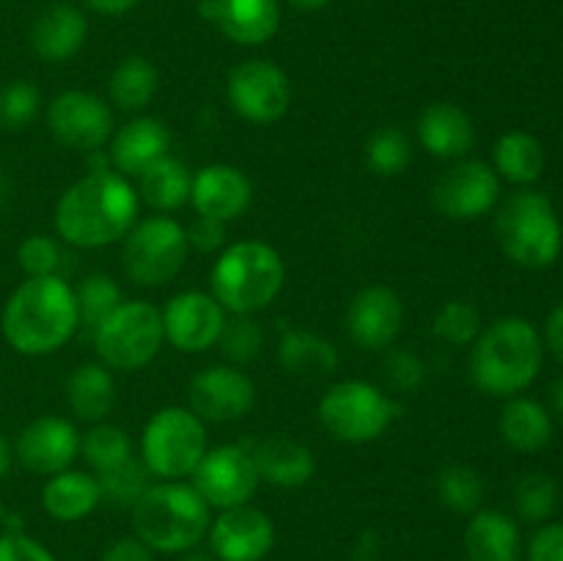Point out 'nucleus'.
<instances>
[{
    "instance_id": "1",
    "label": "nucleus",
    "mask_w": 563,
    "mask_h": 561,
    "mask_svg": "<svg viewBox=\"0 0 563 561\" xmlns=\"http://www.w3.org/2000/svg\"><path fill=\"white\" fill-rule=\"evenodd\" d=\"M141 198L126 176L91 170L60 196L55 231L77 248H104L124 240L137 220Z\"/></svg>"
},
{
    "instance_id": "2",
    "label": "nucleus",
    "mask_w": 563,
    "mask_h": 561,
    "mask_svg": "<svg viewBox=\"0 0 563 561\" xmlns=\"http://www.w3.org/2000/svg\"><path fill=\"white\" fill-rule=\"evenodd\" d=\"M80 328L75 289L60 275L25 278L3 308V336L20 355L58 352Z\"/></svg>"
},
{
    "instance_id": "3",
    "label": "nucleus",
    "mask_w": 563,
    "mask_h": 561,
    "mask_svg": "<svg viewBox=\"0 0 563 561\" xmlns=\"http://www.w3.org/2000/svg\"><path fill=\"white\" fill-rule=\"evenodd\" d=\"M544 344L522 317H500L473 341L471 380L482 394L511 399L542 372Z\"/></svg>"
},
{
    "instance_id": "4",
    "label": "nucleus",
    "mask_w": 563,
    "mask_h": 561,
    "mask_svg": "<svg viewBox=\"0 0 563 561\" xmlns=\"http://www.w3.org/2000/svg\"><path fill=\"white\" fill-rule=\"evenodd\" d=\"M212 526V506L192 484H152L132 506V528L154 553H187L198 548Z\"/></svg>"
},
{
    "instance_id": "5",
    "label": "nucleus",
    "mask_w": 563,
    "mask_h": 561,
    "mask_svg": "<svg viewBox=\"0 0 563 561\" xmlns=\"http://www.w3.org/2000/svg\"><path fill=\"white\" fill-rule=\"evenodd\" d=\"M286 267L273 245L258 240L225 248L212 267V297L229 314H256L284 289Z\"/></svg>"
},
{
    "instance_id": "6",
    "label": "nucleus",
    "mask_w": 563,
    "mask_h": 561,
    "mask_svg": "<svg viewBox=\"0 0 563 561\" xmlns=\"http://www.w3.org/2000/svg\"><path fill=\"white\" fill-rule=\"evenodd\" d=\"M495 234L506 256L526 270L550 267L563 251L559 212L553 201L537 190H520L500 204L495 215Z\"/></svg>"
},
{
    "instance_id": "7",
    "label": "nucleus",
    "mask_w": 563,
    "mask_h": 561,
    "mask_svg": "<svg viewBox=\"0 0 563 561\" xmlns=\"http://www.w3.org/2000/svg\"><path fill=\"white\" fill-rule=\"evenodd\" d=\"M207 454V427L190 407H163L141 435V460L159 479L192 476Z\"/></svg>"
},
{
    "instance_id": "8",
    "label": "nucleus",
    "mask_w": 563,
    "mask_h": 561,
    "mask_svg": "<svg viewBox=\"0 0 563 561\" xmlns=\"http://www.w3.org/2000/svg\"><path fill=\"white\" fill-rule=\"evenodd\" d=\"M165 341L163 314L146 300L121 302L97 330L93 344L104 366L137 372L157 358Z\"/></svg>"
},
{
    "instance_id": "9",
    "label": "nucleus",
    "mask_w": 563,
    "mask_h": 561,
    "mask_svg": "<svg viewBox=\"0 0 563 561\" xmlns=\"http://www.w3.org/2000/svg\"><path fill=\"white\" fill-rule=\"evenodd\" d=\"M399 416V405L383 388L363 380L335 383L319 402V421L335 440L368 443L377 440Z\"/></svg>"
},
{
    "instance_id": "10",
    "label": "nucleus",
    "mask_w": 563,
    "mask_h": 561,
    "mask_svg": "<svg viewBox=\"0 0 563 561\" xmlns=\"http://www.w3.org/2000/svg\"><path fill=\"white\" fill-rule=\"evenodd\" d=\"M190 242L176 220L157 215L132 226L124 242V273L141 286H163L185 267Z\"/></svg>"
},
{
    "instance_id": "11",
    "label": "nucleus",
    "mask_w": 563,
    "mask_h": 561,
    "mask_svg": "<svg viewBox=\"0 0 563 561\" xmlns=\"http://www.w3.org/2000/svg\"><path fill=\"white\" fill-rule=\"evenodd\" d=\"M229 102L242 119L253 124H273L284 119L291 102V86L286 72L273 61H245L234 66L225 82Z\"/></svg>"
},
{
    "instance_id": "12",
    "label": "nucleus",
    "mask_w": 563,
    "mask_h": 561,
    "mask_svg": "<svg viewBox=\"0 0 563 561\" xmlns=\"http://www.w3.org/2000/svg\"><path fill=\"white\" fill-rule=\"evenodd\" d=\"M258 473L251 451L242 446H218L207 449L198 468L192 471V487L201 493L212 509H234L247 504L258 490Z\"/></svg>"
},
{
    "instance_id": "13",
    "label": "nucleus",
    "mask_w": 563,
    "mask_h": 561,
    "mask_svg": "<svg viewBox=\"0 0 563 561\" xmlns=\"http://www.w3.org/2000/svg\"><path fill=\"white\" fill-rule=\"evenodd\" d=\"M47 127L66 148L99 152L113 135V113L97 94L64 91L49 102Z\"/></svg>"
},
{
    "instance_id": "14",
    "label": "nucleus",
    "mask_w": 563,
    "mask_h": 561,
    "mask_svg": "<svg viewBox=\"0 0 563 561\" xmlns=\"http://www.w3.org/2000/svg\"><path fill=\"white\" fill-rule=\"evenodd\" d=\"M432 201L445 218L476 220L500 201V176L482 160H465L434 182Z\"/></svg>"
},
{
    "instance_id": "15",
    "label": "nucleus",
    "mask_w": 563,
    "mask_h": 561,
    "mask_svg": "<svg viewBox=\"0 0 563 561\" xmlns=\"http://www.w3.org/2000/svg\"><path fill=\"white\" fill-rule=\"evenodd\" d=\"M190 410L201 421L229 424L247 416L256 405V385L236 366H209L190 380L187 388Z\"/></svg>"
},
{
    "instance_id": "16",
    "label": "nucleus",
    "mask_w": 563,
    "mask_h": 561,
    "mask_svg": "<svg viewBox=\"0 0 563 561\" xmlns=\"http://www.w3.org/2000/svg\"><path fill=\"white\" fill-rule=\"evenodd\" d=\"M159 314L165 341L179 352H207L225 324V308L207 292H181Z\"/></svg>"
},
{
    "instance_id": "17",
    "label": "nucleus",
    "mask_w": 563,
    "mask_h": 561,
    "mask_svg": "<svg viewBox=\"0 0 563 561\" xmlns=\"http://www.w3.org/2000/svg\"><path fill=\"white\" fill-rule=\"evenodd\" d=\"M207 537L218 561H262L275 544V526L262 509L242 504L220 512Z\"/></svg>"
},
{
    "instance_id": "18",
    "label": "nucleus",
    "mask_w": 563,
    "mask_h": 561,
    "mask_svg": "<svg viewBox=\"0 0 563 561\" xmlns=\"http://www.w3.org/2000/svg\"><path fill=\"white\" fill-rule=\"evenodd\" d=\"M80 446L75 424L60 416H38L16 438V460L38 476H55L69 471Z\"/></svg>"
},
{
    "instance_id": "19",
    "label": "nucleus",
    "mask_w": 563,
    "mask_h": 561,
    "mask_svg": "<svg viewBox=\"0 0 563 561\" xmlns=\"http://www.w3.org/2000/svg\"><path fill=\"white\" fill-rule=\"evenodd\" d=\"M401 324H405V306L390 286L374 284L352 297L350 311H346V330H350V339L363 350H388L399 339Z\"/></svg>"
},
{
    "instance_id": "20",
    "label": "nucleus",
    "mask_w": 563,
    "mask_h": 561,
    "mask_svg": "<svg viewBox=\"0 0 563 561\" xmlns=\"http://www.w3.org/2000/svg\"><path fill=\"white\" fill-rule=\"evenodd\" d=\"M198 11L223 36L245 47L267 44L280 28L278 0H201Z\"/></svg>"
},
{
    "instance_id": "21",
    "label": "nucleus",
    "mask_w": 563,
    "mask_h": 561,
    "mask_svg": "<svg viewBox=\"0 0 563 561\" xmlns=\"http://www.w3.org/2000/svg\"><path fill=\"white\" fill-rule=\"evenodd\" d=\"M251 179L240 168H234V165L214 163L192 176L190 201L198 215L229 223V220L240 218L251 207Z\"/></svg>"
},
{
    "instance_id": "22",
    "label": "nucleus",
    "mask_w": 563,
    "mask_h": 561,
    "mask_svg": "<svg viewBox=\"0 0 563 561\" xmlns=\"http://www.w3.org/2000/svg\"><path fill=\"white\" fill-rule=\"evenodd\" d=\"M251 457L253 465H256L258 479L273 484V487H302V484L311 482L313 473H317L313 451L286 432L267 435V438L251 451Z\"/></svg>"
},
{
    "instance_id": "23",
    "label": "nucleus",
    "mask_w": 563,
    "mask_h": 561,
    "mask_svg": "<svg viewBox=\"0 0 563 561\" xmlns=\"http://www.w3.org/2000/svg\"><path fill=\"white\" fill-rule=\"evenodd\" d=\"M88 36V20L77 6L49 3L31 25V47L47 64H60L80 53Z\"/></svg>"
},
{
    "instance_id": "24",
    "label": "nucleus",
    "mask_w": 563,
    "mask_h": 561,
    "mask_svg": "<svg viewBox=\"0 0 563 561\" xmlns=\"http://www.w3.org/2000/svg\"><path fill=\"white\" fill-rule=\"evenodd\" d=\"M170 148L168 127L152 116H137L130 124L115 132L110 143V163L115 174L121 176H141L143 170L152 168L159 157H165Z\"/></svg>"
},
{
    "instance_id": "25",
    "label": "nucleus",
    "mask_w": 563,
    "mask_h": 561,
    "mask_svg": "<svg viewBox=\"0 0 563 561\" xmlns=\"http://www.w3.org/2000/svg\"><path fill=\"white\" fill-rule=\"evenodd\" d=\"M418 141L432 157H465L476 143V127L471 116L454 102H432L418 116Z\"/></svg>"
},
{
    "instance_id": "26",
    "label": "nucleus",
    "mask_w": 563,
    "mask_h": 561,
    "mask_svg": "<svg viewBox=\"0 0 563 561\" xmlns=\"http://www.w3.org/2000/svg\"><path fill=\"white\" fill-rule=\"evenodd\" d=\"M467 561H522V537L515 517L498 509H478L465 528Z\"/></svg>"
},
{
    "instance_id": "27",
    "label": "nucleus",
    "mask_w": 563,
    "mask_h": 561,
    "mask_svg": "<svg viewBox=\"0 0 563 561\" xmlns=\"http://www.w3.org/2000/svg\"><path fill=\"white\" fill-rule=\"evenodd\" d=\"M102 504V487L93 473L86 471H60L47 476L42 487V506L53 520L77 522L91 515Z\"/></svg>"
},
{
    "instance_id": "28",
    "label": "nucleus",
    "mask_w": 563,
    "mask_h": 561,
    "mask_svg": "<svg viewBox=\"0 0 563 561\" xmlns=\"http://www.w3.org/2000/svg\"><path fill=\"white\" fill-rule=\"evenodd\" d=\"M500 438L515 451L537 454L553 440V418L539 402L528 396H511L500 413Z\"/></svg>"
},
{
    "instance_id": "29",
    "label": "nucleus",
    "mask_w": 563,
    "mask_h": 561,
    "mask_svg": "<svg viewBox=\"0 0 563 561\" xmlns=\"http://www.w3.org/2000/svg\"><path fill=\"white\" fill-rule=\"evenodd\" d=\"M66 402L80 421H104L115 405L113 374L102 363H82L66 380Z\"/></svg>"
},
{
    "instance_id": "30",
    "label": "nucleus",
    "mask_w": 563,
    "mask_h": 561,
    "mask_svg": "<svg viewBox=\"0 0 563 561\" xmlns=\"http://www.w3.org/2000/svg\"><path fill=\"white\" fill-rule=\"evenodd\" d=\"M141 193L137 198L148 204L157 212H170V209H179L190 201V190H192V174L181 160L170 157H159L157 163L152 165L148 170H143L141 176Z\"/></svg>"
},
{
    "instance_id": "31",
    "label": "nucleus",
    "mask_w": 563,
    "mask_h": 561,
    "mask_svg": "<svg viewBox=\"0 0 563 561\" xmlns=\"http://www.w3.org/2000/svg\"><path fill=\"white\" fill-rule=\"evenodd\" d=\"M495 174L511 185H533L544 170V148L531 132H504L493 152Z\"/></svg>"
},
{
    "instance_id": "32",
    "label": "nucleus",
    "mask_w": 563,
    "mask_h": 561,
    "mask_svg": "<svg viewBox=\"0 0 563 561\" xmlns=\"http://www.w3.org/2000/svg\"><path fill=\"white\" fill-rule=\"evenodd\" d=\"M278 361L291 374H330L339 366V350L333 341L308 330H286L278 344Z\"/></svg>"
},
{
    "instance_id": "33",
    "label": "nucleus",
    "mask_w": 563,
    "mask_h": 561,
    "mask_svg": "<svg viewBox=\"0 0 563 561\" xmlns=\"http://www.w3.org/2000/svg\"><path fill=\"white\" fill-rule=\"evenodd\" d=\"M157 88V66L143 55H126L110 75V99L126 113H141L143 108H148Z\"/></svg>"
},
{
    "instance_id": "34",
    "label": "nucleus",
    "mask_w": 563,
    "mask_h": 561,
    "mask_svg": "<svg viewBox=\"0 0 563 561\" xmlns=\"http://www.w3.org/2000/svg\"><path fill=\"white\" fill-rule=\"evenodd\" d=\"M434 490H438L440 504L456 515H473V512L482 509L484 482L471 465H456L454 462V465L440 468Z\"/></svg>"
},
{
    "instance_id": "35",
    "label": "nucleus",
    "mask_w": 563,
    "mask_h": 561,
    "mask_svg": "<svg viewBox=\"0 0 563 561\" xmlns=\"http://www.w3.org/2000/svg\"><path fill=\"white\" fill-rule=\"evenodd\" d=\"M97 479L99 487H102V501L119 506V509H132L143 498V493L154 484L152 471H148L141 457H130V460L121 462L113 471L97 473Z\"/></svg>"
},
{
    "instance_id": "36",
    "label": "nucleus",
    "mask_w": 563,
    "mask_h": 561,
    "mask_svg": "<svg viewBox=\"0 0 563 561\" xmlns=\"http://www.w3.org/2000/svg\"><path fill=\"white\" fill-rule=\"evenodd\" d=\"M412 163L410 135L399 127H379L366 143V165L377 176H399Z\"/></svg>"
},
{
    "instance_id": "37",
    "label": "nucleus",
    "mask_w": 563,
    "mask_h": 561,
    "mask_svg": "<svg viewBox=\"0 0 563 561\" xmlns=\"http://www.w3.org/2000/svg\"><path fill=\"white\" fill-rule=\"evenodd\" d=\"M77 300V314H80V324H86L88 330H97L115 308L121 306V289L110 275L93 273L82 280L75 289Z\"/></svg>"
},
{
    "instance_id": "38",
    "label": "nucleus",
    "mask_w": 563,
    "mask_h": 561,
    "mask_svg": "<svg viewBox=\"0 0 563 561\" xmlns=\"http://www.w3.org/2000/svg\"><path fill=\"white\" fill-rule=\"evenodd\" d=\"M80 451L93 471L104 473V471H113V468H119L121 462L130 460L132 443H130V435H126L121 427H113V424H97V427L82 438Z\"/></svg>"
},
{
    "instance_id": "39",
    "label": "nucleus",
    "mask_w": 563,
    "mask_h": 561,
    "mask_svg": "<svg viewBox=\"0 0 563 561\" xmlns=\"http://www.w3.org/2000/svg\"><path fill=\"white\" fill-rule=\"evenodd\" d=\"M559 506V484L548 473H528L515 490V509L526 522H548Z\"/></svg>"
},
{
    "instance_id": "40",
    "label": "nucleus",
    "mask_w": 563,
    "mask_h": 561,
    "mask_svg": "<svg viewBox=\"0 0 563 561\" xmlns=\"http://www.w3.org/2000/svg\"><path fill=\"white\" fill-rule=\"evenodd\" d=\"M432 330L438 339H443L445 344L454 346H467L478 339L482 333V314L473 302L467 300H451L434 317Z\"/></svg>"
},
{
    "instance_id": "41",
    "label": "nucleus",
    "mask_w": 563,
    "mask_h": 561,
    "mask_svg": "<svg viewBox=\"0 0 563 561\" xmlns=\"http://www.w3.org/2000/svg\"><path fill=\"white\" fill-rule=\"evenodd\" d=\"M218 344L231 361V366H245V363L256 361L258 352H262L264 333L247 314H234V319H225Z\"/></svg>"
},
{
    "instance_id": "42",
    "label": "nucleus",
    "mask_w": 563,
    "mask_h": 561,
    "mask_svg": "<svg viewBox=\"0 0 563 561\" xmlns=\"http://www.w3.org/2000/svg\"><path fill=\"white\" fill-rule=\"evenodd\" d=\"M42 108V91L31 80H11L0 88V127L3 130H25Z\"/></svg>"
},
{
    "instance_id": "43",
    "label": "nucleus",
    "mask_w": 563,
    "mask_h": 561,
    "mask_svg": "<svg viewBox=\"0 0 563 561\" xmlns=\"http://www.w3.org/2000/svg\"><path fill=\"white\" fill-rule=\"evenodd\" d=\"M16 264L25 273V278H44V275H58L60 248L53 237L31 234L22 240L16 251Z\"/></svg>"
},
{
    "instance_id": "44",
    "label": "nucleus",
    "mask_w": 563,
    "mask_h": 561,
    "mask_svg": "<svg viewBox=\"0 0 563 561\" xmlns=\"http://www.w3.org/2000/svg\"><path fill=\"white\" fill-rule=\"evenodd\" d=\"M427 369L423 361L410 350H390L383 361V383L385 388L396 391V394H412L421 388Z\"/></svg>"
},
{
    "instance_id": "45",
    "label": "nucleus",
    "mask_w": 563,
    "mask_h": 561,
    "mask_svg": "<svg viewBox=\"0 0 563 561\" xmlns=\"http://www.w3.org/2000/svg\"><path fill=\"white\" fill-rule=\"evenodd\" d=\"M0 561H55V556L27 534L3 531L0 534Z\"/></svg>"
},
{
    "instance_id": "46",
    "label": "nucleus",
    "mask_w": 563,
    "mask_h": 561,
    "mask_svg": "<svg viewBox=\"0 0 563 561\" xmlns=\"http://www.w3.org/2000/svg\"><path fill=\"white\" fill-rule=\"evenodd\" d=\"M187 242L190 248L201 253H214L225 245V223L223 220L207 218V215H198L190 226H187Z\"/></svg>"
},
{
    "instance_id": "47",
    "label": "nucleus",
    "mask_w": 563,
    "mask_h": 561,
    "mask_svg": "<svg viewBox=\"0 0 563 561\" xmlns=\"http://www.w3.org/2000/svg\"><path fill=\"white\" fill-rule=\"evenodd\" d=\"M528 561H563V522H544L528 542Z\"/></svg>"
},
{
    "instance_id": "48",
    "label": "nucleus",
    "mask_w": 563,
    "mask_h": 561,
    "mask_svg": "<svg viewBox=\"0 0 563 561\" xmlns=\"http://www.w3.org/2000/svg\"><path fill=\"white\" fill-rule=\"evenodd\" d=\"M99 561H154V550L137 537H121L104 550Z\"/></svg>"
},
{
    "instance_id": "49",
    "label": "nucleus",
    "mask_w": 563,
    "mask_h": 561,
    "mask_svg": "<svg viewBox=\"0 0 563 561\" xmlns=\"http://www.w3.org/2000/svg\"><path fill=\"white\" fill-rule=\"evenodd\" d=\"M544 341H548L550 352L563 363V300L550 311L548 324H544Z\"/></svg>"
},
{
    "instance_id": "50",
    "label": "nucleus",
    "mask_w": 563,
    "mask_h": 561,
    "mask_svg": "<svg viewBox=\"0 0 563 561\" xmlns=\"http://www.w3.org/2000/svg\"><path fill=\"white\" fill-rule=\"evenodd\" d=\"M82 3L102 16H121V14H126V11L135 9L141 0H82Z\"/></svg>"
},
{
    "instance_id": "51",
    "label": "nucleus",
    "mask_w": 563,
    "mask_h": 561,
    "mask_svg": "<svg viewBox=\"0 0 563 561\" xmlns=\"http://www.w3.org/2000/svg\"><path fill=\"white\" fill-rule=\"evenodd\" d=\"M11 462H14V449H11V443H9V440H5V435L0 432V482H3V479L9 476Z\"/></svg>"
},
{
    "instance_id": "52",
    "label": "nucleus",
    "mask_w": 563,
    "mask_h": 561,
    "mask_svg": "<svg viewBox=\"0 0 563 561\" xmlns=\"http://www.w3.org/2000/svg\"><path fill=\"white\" fill-rule=\"evenodd\" d=\"M289 6H295L297 11H319L324 6H330V0H286Z\"/></svg>"
},
{
    "instance_id": "53",
    "label": "nucleus",
    "mask_w": 563,
    "mask_h": 561,
    "mask_svg": "<svg viewBox=\"0 0 563 561\" xmlns=\"http://www.w3.org/2000/svg\"><path fill=\"white\" fill-rule=\"evenodd\" d=\"M550 391H553V394H550V399H553V410H555V416H559L561 421H563V377H561L559 383H555L553 388H550Z\"/></svg>"
},
{
    "instance_id": "54",
    "label": "nucleus",
    "mask_w": 563,
    "mask_h": 561,
    "mask_svg": "<svg viewBox=\"0 0 563 561\" xmlns=\"http://www.w3.org/2000/svg\"><path fill=\"white\" fill-rule=\"evenodd\" d=\"M185 561H218V556H214L212 550H198V548H192V550H187Z\"/></svg>"
},
{
    "instance_id": "55",
    "label": "nucleus",
    "mask_w": 563,
    "mask_h": 561,
    "mask_svg": "<svg viewBox=\"0 0 563 561\" xmlns=\"http://www.w3.org/2000/svg\"><path fill=\"white\" fill-rule=\"evenodd\" d=\"M3 522H5V506L3 501H0V528H3Z\"/></svg>"
}]
</instances>
